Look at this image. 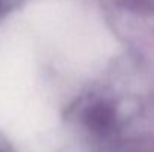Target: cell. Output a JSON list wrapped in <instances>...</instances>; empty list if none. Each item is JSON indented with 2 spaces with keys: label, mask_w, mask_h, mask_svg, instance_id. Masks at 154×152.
Listing matches in <instances>:
<instances>
[{
  "label": "cell",
  "mask_w": 154,
  "mask_h": 152,
  "mask_svg": "<svg viewBox=\"0 0 154 152\" xmlns=\"http://www.w3.org/2000/svg\"><path fill=\"white\" fill-rule=\"evenodd\" d=\"M114 122V112L105 104H97L87 113V124L94 131H105Z\"/></svg>",
  "instance_id": "cell-1"
}]
</instances>
